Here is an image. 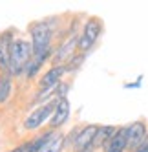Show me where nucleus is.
I'll list each match as a JSON object with an SVG mask.
<instances>
[{"instance_id":"nucleus-1","label":"nucleus","mask_w":148,"mask_h":152,"mask_svg":"<svg viewBox=\"0 0 148 152\" xmlns=\"http://www.w3.org/2000/svg\"><path fill=\"white\" fill-rule=\"evenodd\" d=\"M49 42H51V26L48 22H37L31 26V50L33 61L42 66L49 57Z\"/></svg>"},{"instance_id":"nucleus-2","label":"nucleus","mask_w":148,"mask_h":152,"mask_svg":"<svg viewBox=\"0 0 148 152\" xmlns=\"http://www.w3.org/2000/svg\"><path fill=\"white\" fill-rule=\"evenodd\" d=\"M31 55H33V50H31V44L24 39H17L11 42V48H9V68L7 73L11 75H18L26 72L28 64L31 61Z\"/></svg>"},{"instance_id":"nucleus-3","label":"nucleus","mask_w":148,"mask_h":152,"mask_svg":"<svg viewBox=\"0 0 148 152\" xmlns=\"http://www.w3.org/2000/svg\"><path fill=\"white\" fill-rule=\"evenodd\" d=\"M101 31H102V24L97 17H90L84 22V26L81 29V35H79V40H77V51L81 55H84L86 51H90L93 48V44L101 37Z\"/></svg>"},{"instance_id":"nucleus-4","label":"nucleus","mask_w":148,"mask_h":152,"mask_svg":"<svg viewBox=\"0 0 148 152\" xmlns=\"http://www.w3.org/2000/svg\"><path fill=\"white\" fill-rule=\"evenodd\" d=\"M55 106H57V99L40 104L38 108H35V110L28 115V119L24 121V126L28 130H35V128L42 126L48 119H51V115H53V112H55Z\"/></svg>"},{"instance_id":"nucleus-5","label":"nucleus","mask_w":148,"mask_h":152,"mask_svg":"<svg viewBox=\"0 0 148 152\" xmlns=\"http://www.w3.org/2000/svg\"><path fill=\"white\" fill-rule=\"evenodd\" d=\"M126 137H128V150L133 152L135 148H139L148 137V128L144 121H135L126 126Z\"/></svg>"},{"instance_id":"nucleus-6","label":"nucleus","mask_w":148,"mask_h":152,"mask_svg":"<svg viewBox=\"0 0 148 152\" xmlns=\"http://www.w3.org/2000/svg\"><path fill=\"white\" fill-rule=\"evenodd\" d=\"M99 130V125H86L82 126L75 139H73V148H75V152H88L91 150V143H93V137L95 134H97Z\"/></svg>"},{"instance_id":"nucleus-7","label":"nucleus","mask_w":148,"mask_h":152,"mask_svg":"<svg viewBox=\"0 0 148 152\" xmlns=\"http://www.w3.org/2000/svg\"><path fill=\"white\" fill-rule=\"evenodd\" d=\"M128 150V137H126V126H119L106 143L102 145V152H126Z\"/></svg>"},{"instance_id":"nucleus-8","label":"nucleus","mask_w":148,"mask_h":152,"mask_svg":"<svg viewBox=\"0 0 148 152\" xmlns=\"http://www.w3.org/2000/svg\"><path fill=\"white\" fill-rule=\"evenodd\" d=\"M77 40H79V37L73 33L64 44H62L60 48H57V51H55V64L53 66H64V62L73 55V53H75V50H77Z\"/></svg>"},{"instance_id":"nucleus-9","label":"nucleus","mask_w":148,"mask_h":152,"mask_svg":"<svg viewBox=\"0 0 148 152\" xmlns=\"http://www.w3.org/2000/svg\"><path fill=\"white\" fill-rule=\"evenodd\" d=\"M70 117V101L66 97H62V99H57V106H55V112L49 119V126L51 128H59L62 126Z\"/></svg>"},{"instance_id":"nucleus-10","label":"nucleus","mask_w":148,"mask_h":152,"mask_svg":"<svg viewBox=\"0 0 148 152\" xmlns=\"http://www.w3.org/2000/svg\"><path fill=\"white\" fill-rule=\"evenodd\" d=\"M66 73V66H51L40 79V90H48V88H57L62 75Z\"/></svg>"},{"instance_id":"nucleus-11","label":"nucleus","mask_w":148,"mask_h":152,"mask_svg":"<svg viewBox=\"0 0 148 152\" xmlns=\"http://www.w3.org/2000/svg\"><path fill=\"white\" fill-rule=\"evenodd\" d=\"M117 128H119V126H112V125H102V126H99L97 134H95V137H93L91 148H102V145L106 143V141H108L115 132H117Z\"/></svg>"},{"instance_id":"nucleus-12","label":"nucleus","mask_w":148,"mask_h":152,"mask_svg":"<svg viewBox=\"0 0 148 152\" xmlns=\"http://www.w3.org/2000/svg\"><path fill=\"white\" fill-rule=\"evenodd\" d=\"M13 92V77L7 72L4 75H0V104L6 103Z\"/></svg>"},{"instance_id":"nucleus-13","label":"nucleus","mask_w":148,"mask_h":152,"mask_svg":"<svg viewBox=\"0 0 148 152\" xmlns=\"http://www.w3.org/2000/svg\"><path fill=\"white\" fill-rule=\"evenodd\" d=\"M9 48H11V35L0 39V70L9 68Z\"/></svg>"},{"instance_id":"nucleus-14","label":"nucleus","mask_w":148,"mask_h":152,"mask_svg":"<svg viewBox=\"0 0 148 152\" xmlns=\"http://www.w3.org/2000/svg\"><path fill=\"white\" fill-rule=\"evenodd\" d=\"M64 141H66V137H64V136L55 134V136L51 137L44 147L40 148V152H60V150H62V147H64Z\"/></svg>"},{"instance_id":"nucleus-15","label":"nucleus","mask_w":148,"mask_h":152,"mask_svg":"<svg viewBox=\"0 0 148 152\" xmlns=\"http://www.w3.org/2000/svg\"><path fill=\"white\" fill-rule=\"evenodd\" d=\"M82 61H84V55H81V53H79V55H75V57L70 61V64H64V66H66V72H71V70L79 68Z\"/></svg>"},{"instance_id":"nucleus-16","label":"nucleus","mask_w":148,"mask_h":152,"mask_svg":"<svg viewBox=\"0 0 148 152\" xmlns=\"http://www.w3.org/2000/svg\"><path fill=\"white\" fill-rule=\"evenodd\" d=\"M133 152H148V137L144 139V143H143V145H141L139 148H135Z\"/></svg>"},{"instance_id":"nucleus-17","label":"nucleus","mask_w":148,"mask_h":152,"mask_svg":"<svg viewBox=\"0 0 148 152\" xmlns=\"http://www.w3.org/2000/svg\"><path fill=\"white\" fill-rule=\"evenodd\" d=\"M28 150V145H20V147H17V148H13L11 152H26Z\"/></svg>"}]
</instances>
